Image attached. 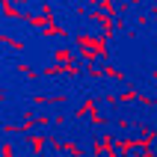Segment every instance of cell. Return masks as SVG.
I'll return each instance as SVG.
<instances>
[{
  "label": "cell",
  "instance_id": "1",
  "mask_svg": "<svg viewBox=\"0 0 157 157\" xmlns=\"http://www.w3.org/2000/svg\"><path fill=\"white\" fill-rule=\"evenodd\" d=\"M18 71H21V74H24V77H30V80L36 77V71L30 68V65H24V62H21V65H18Z\"/></svg>",
  "mask_w": 157,
  "mask_h": 157
}]
</instances>
